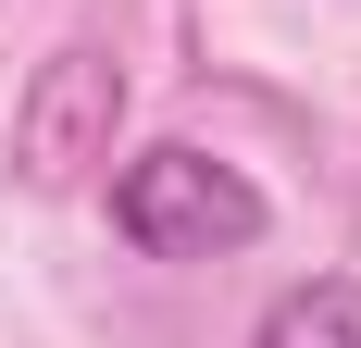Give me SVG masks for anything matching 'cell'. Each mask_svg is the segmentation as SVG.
Here are the masks:
<instances>
[{"instance_id":"obj_1","label":"cell","mask_w":361,"mask_h":348,"mask_svg":"<svg viewBox=\"0 0 361 348\" xmlns=\"http://www.w3.org/2000/svg\"><path fill=\"white\" fill-rule=\"evenodd\" d=\"M112 224L149 261H224V249L262 237V187L237 162H212V149H137L112 174Z\"/></svg>"},{"instance_id":"obj_2","label":"cell","mask_w":361,"mask_h":348,"mask_svg":"<svg viewBox=\"0 0 361 348\" xmlns=\"http://www.w3.org/2000/svg\"><path fill=\"white\" fill-rule=\"evenodd\" d=\"M112 125H125V63L100 37H63L25 75V100H13V162L37 187H75L87 162H112Z\"/></svg>"},{"instance_id":"obj_3","label":"cell","mask_w":361,"mask_h":348,"mask_svg":"<svg viewBox=\"0 0 361 348\" xmlns=\"http://www.w3.org/2000/svg\"><path fill=\"white\" fill-rule=\"evenodd\" d=\"M250 348H361V286H349V274L287 286V299L262 311V336H250Z\"/></svg>"}]
</instances>
